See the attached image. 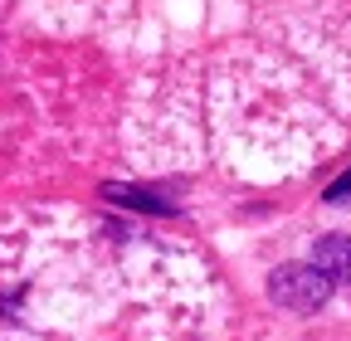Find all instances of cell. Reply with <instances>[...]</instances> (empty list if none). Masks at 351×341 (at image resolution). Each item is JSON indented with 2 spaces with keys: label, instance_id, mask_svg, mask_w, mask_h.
<instances>
[{
  "label": "cell",
  "instance_id": "7a4b0ae2",
  "mask_svg": "<svg viewBox=\"0 0 351 341\" xmlns=\"http://www.w3.org/2000/svg\"><path fill=\"white\" fill-rule=\"evenodd\" d=\"M313 268H322L332 283H337V278H351V239H346V234L322 239L317 253H313Z\"/></svg>",
  "mask_w": 351,
  "mask_h": 341
},
{
  "label": "cell",
  "instance_id": "6da1fadb",
  "mask_svg": "<svg viewBox=\"0 0 351 341\" xmlns=\"http://www.w3.org/2000/svg\"><path fill=\"white\" fill-rule=\"evenodd\" d=\"M269 292H274V303L288 307V312H317L332 297V278L322 268H313V264H288V268L274 273Z\"/></svg>",
  "mask_w": 351,
  "mask_h": 341
},
{
  "label": "cell",
  "instance_id": "3957f363",
  "mask_svg": "<svg viewBox=\"0 0 351 341\" xmlns=\"http://www.w3.org/2000/svg\"><path fill=\"white\" fill-rule=\"evenodd\" d=\"M346 195H351V170H346V176H341V181H337V186L327 190V200L337 205V200H346Z\"/></svg>",
  "mask_w": 351,
  "mask_h": 341
}]
</instances>
